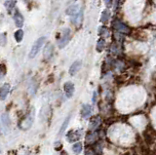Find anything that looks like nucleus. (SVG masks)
I'll return each mask as SVG.
<instances>
[{
    "mask_svg": "<svg viewBox=\"0 0 156 155\" xmlns=\"http://www.w3.org/2000/svg\"><path fill=\"white\" fill-rule=\"evenodd\" d=\"M70 38H71V31L69 28H65L62 32V35H61L60 39L58 41V46L60 49H63L65 48L70 41Z\"/></svg>",
    "mask_w": 156,
    "mask_h": 155,
    "instance_id": "f257e3e1",
    "label": "nucleus"
},
{
    "mask_svg": "<svg viewBox=\"0 0 156 155\" xmlns=\"http://www.w3.org/2000/svg\"><path fill=\"white\" fill-rule=\"evenodd\" d=\"M45 41H46L45 37H40L35 41L34 44H33L31 47V50L29 52V59H33L37 56V54L40 52V49L42 48V46H43V44L45 43Z\"/></svg>",
    "mask_w": 156,
    "mask_h": 155,
    "instance_id": "f03ea898",
    "label": "nucleus"
},
{
    "mask_svg": "<svg viewBox=\"0 0 156 155\" xmlns=\"http://www.w3.org/2000/svg\"><path fill=\"white\" fill-rule=\"evenodd\" d=\"M33 117H34V110L32 109V111L29 113L27 117L22 120V122L21 124V128L22 130H27L31 127L32 123H33Z\"/></svg>",
    "mask_w": 156,
    "mask_h": 155,
    "instance_id": "7ed1b4c3",
    "label": "nucleus"
},
{
    "mask_svg": "<svg viewBox=\"0 0 156 155\" xmlns=\"http://www.w3.org/2000/svg\"><path fill=\"white\" fill-rule=\"evenodd\" d=\"M113 27L116 30H118L119 32L125 33V34H129V33L131 32V29H130L125 24L120 22V20H115L113 23Z\"/></svg>",
    "mask_w": 156,
    "mask_h": 155,
    "instance_id": "20e7f679",
    "label": "nucleus"
},
{
    "mask_svg": "<svg viewBox=\"0 0 156 155\" xmlns=\"http://www.w3.org/2000/svg\"><path fill=\"white\" fill-rule=\"evenodd\" d=\"M82 130H77V131H70L69 133L66 136V139H67L68 141H78L79 139L82 136Z\"/></svg>",
    "mask_w": 156,
    "mask_h": 155,
    "instance_id": "39448f33",
    "label": "nucleus"
},
{
    "mask_svg": "<svg viewBox=\"0 0 156 155\" xmlns=\"http://www.w3.org/2000/svg\"><path fill=\"white\" fill-rule=\"evenodd\" d=\"M63 91L65 93V96L67 98H71L74 94V91H75V88H74L73 83L71 82H66L63 85Z\"/></svg>",
    "mask_w": 156,
    "mask_h": 155,
    "instance_id": "423d86ee",
    "label": "nucleus"
},
{
    "mask_svg": "<svg viewBox=\"0 0 156 155\" xmlns=\"http://www.w3.org/2000/svg\"><path fill=\"white\" fill-rule=\"evenodd\" d=\"M81 10L82 9H81L80 5H79L78 3H75V4L71 5L70 7H68V9L66 10V14L70 17H73V16H75L78 12H80Z\"/></svg>",
    "mask_w": 156,
    "mask_h": 155,
    "instance_id": "0eeeda50",
    "label": "nucleus"
},
{
    "mask_svg": "<svg viewBox=\"0 0 156 155\" xmlns=\"http://www.w3.org/2000/svg\"><path fill=\"white\" fill-rule=\"evenodd\" d=\"M10 88H11V86L8 83H5L3 86H1V88H0V100H4L6 99V97L10 92Z\"/></svg>",
    "mask_w": 156,
    "mask_h": 155,
    "instance_id": "6e6552de",
    "label": "nucleus"
},
{
    "mask_svg": "<svg viewBox=\"0 0 156 155\" xmlns=\"http://www.w3.org/2000/svg\"><path fill=\"white\" fill-rule=\"evenodd\" d=\"M81 64H82L81 61H76L71 64L70 68H69V74L71 76L75 75V74L79 71V69H80V68H81Z\"/></svg>",
    "mask_w": 156,
    "mask_h": 155,
    "instance_id": "1a4fd4ad",
    "label": "nucleus"
},
{
    "mask_svg": "<svg viewBox=\"0 0 156 155\" xmlns=\"http://www.w3.org/2000/svg\"><path fill=\"white\" fill-rule=\"evenodd\" d=\"M54 54V47L51 43H48L44 48V59L45 60H50L51 57Z\"/></svg>",
    "mask_w": 156,
    "mask_h": 155,
    "instance_id": "9d476101",
    "label": "nucleus"
},
{
    "mask_svg": "<svg viewBox=\"0 0 156 155\" xmlns=\"http://www.w3.org/2000/svg\"><path fill=\"white\" fill-rule=\"evenodd\" d=\"M82 20H83V10H81L80 12H78L75 16L71 17V22H72V24L75 25H80L81 23H82Z\"/></svg>",
    "mask_w": 156,
    "mask_h": 155,
    "instance_id": "9b49d317",
    "label": "nucleus"
},
{
    "mask_svg": "<svg viewBox=\"0 0 156 155\" xmlns=\"http://www.w3.org/2000/svg\"><path fill=\"white\" fill-rule=\"evenodd\" d=\"M14 20H15V25H17L18 27H22V25H24V17H22V15L20 13L19 11L16 12V14L14 15Z\"/></svg>",
    "mask_w": 156,
    "mask_h": 155,
    "instance_id": "f8f14e48",
    "label": "nucleus"
},
{
    "mask_svg": "<svg viewBox=\"0 0 156 155\" xmlns=\"http://www.w3.org/2000/svg\"><path fill=\"white\" fill-rule=\"evenodd\" d=\"M92 113V107L90 104H84L81 108V116L83 118H88Z\"/></svg>",
    "mask_w": 156,
    "mask_h": 155,
    "instance_id": "ddd939ff",
    "label": "nucleus"
},
{
    "mask_svg": "<svg viewBox=\"0 0 156 155\" xmlns=\"http://www.w3.org/2000/svg\"><path fill=\"white\" fill-rule=\"evenodd\" d=\"M99 124H101V118H99V116L93 118L92 121L90 122V130H93V131L96 130V129L99 127Z\"/></svg>",
    "mask_w": 156,
    "mask_h": 155,
    "instance_id": "4468645a",
    "label": "nucleus"
},
{
    "mask_svg": "<svg viewBox=\"0 0 156 155\" xmlns=\"http://www.w3.org/2000/svg\"><path fill=\"white\" fill-rule=\"evenodd\" d=\"M4 5H5V8L7 9V11H8L9 13H11L13 11V9L15 8L16 0H6Z\"/></svg>",
    "mask_w": 156,
    "mask_h": 155,
    "instance_id": "2eb2a0df",
    "label": "nucleus"
},
{
    "mask_svg": "<svg viewBox=\"0 0 156 155\" xmlns=\"http://www.w3.org/2000/svg\"><path fill=\"white\" fill-rule=\"evenodd\" d=\"M98 139V136H97V133H89L88 135H87V143H94L95 141H96V139Z\"/></svg>",
    "mask_w": 156,
    "mask_h": 155,
    "instance_id": "dca6fc26",
    "label": "nucleus"
},
{
    "mask_svg": "<svg viewBox=\"0 0 156 155\" xmlns=\"http://www.w3.org/2000/svg\"><path fill=\"white\" fill-rule=\"evenodd\" d=\"M110 18V12L108 10H104L102 13V17H101V22L102 23H106L107 20Z\"/></svg>",
    "mask_w": 156,
    "mask_h": 155,
    "instance_id": "f3484780",
    "label": "nucleus"
},
{
    "mask_svg": "<svg viewBox=\"0 0 156 155\" xmlns=\"http://www.w3.org/2000/svg\"><path fill=\"white\" fill-rule=\"evenodd\" d=\"M1 121H2V124H3L4 128L8 129L9 126H10V119H9L8 115H7L6 113L2 114V116H1Z\"/></svg>",
    "mask_w": 156,
    "mask_h": 155,
    "instance_id": "a211bd4d",
    "label": "nucleus"
},
{
    "mask_svg": "<svg viewBox=\"0 0 156 155\" xmlns=\"http://www.w3.org/2000/svg\"><path fill=\"white\" fill-rule=\"evenodd\" d=\"M99 34L101 36H104V37H107L110 34V31H109V29L106 27H102L99 29Z\"/></svg>",
    "mask_w": 156,
    "mask_h": 155,
    "instance_id": "6ab92c4d",
    "label": "nucleus"
},
{
    "mask_svg": "<svg viewBox=\"0 0 156 155\" xmlns=\"http://www.w3.org/2000/svg\"><path fill=\"white\" fill-rule=\"evenodd\" d=\"M72 151L74 152V154H75V155H78L81 151H82V143H76L75 144H73Z\"/></svg>",
    "mask_w": 156,
    "mask_h": 155,
    "instance_id": "aec40b11",
    "label": "nucleus"
},
{
    "mask_svg": "<svg viewBox=\"0 0 156 155\" xmlns=\"http://www.w3.org/2000/svg\"><path fill=\"white\" fill-rule=\"evenodd\" d=\"M104 47H106V41H104V39H103V38H101V39L98 41L96 49L98 52H102L104 49Z\"/></svg>",
    "mask_w": 156,
    "mask_h": 155,
    "instance_id": "412c9836",
    "label": "nucleus"
},
{
    "mask_svg": "<svg viewBox=\"0 0 156 155\" xmlns=\"http://www.w3.org/2000/svg\"><path fill=\"white\" fill-rule=\"evenodd\" d=\"M22 38H24V31L22 29H18L15 32V39H16L17 42H21Z\"/></svg>",
    "mask_w": 156,
    "mask_h": 155,
    "instance_id": "4be33fe9",
    "label": "nucleus"
},
{
    "mask_svg": "<svg viewBox=\"0 0 156 155\" xmlns=\"http://www.w3.org/2000/svg\"><path fill=\"white\" fill-rule=\"evenodd\" d=\"M6 43H7L6 33H1V34H0V46H5Z\"/></svg>",
    "mask_w": 156,
    "mask_h": 155,
    "instance_id": "5701e85b",
    "label": "nucleus"
},
{
    "mask_svg": "<svg viewBox=\"0 0 156 155\" xmlns=\"http://www.w3.org/2000/svg\"><path fill=\"white\" fill-rule=\"evenodd\" d=\"M5 74H6V66H5V64H0V79L3 78Z\"/></svg>",
    "mask_w": 156,
    "mask_h": 155,
    "instance_id": "b1692460",
    "label": "nucleus"
},
{
    "mask_svg": "<svg viewBox=\"0 0 156 155\" xmlns=\"http://www.w3.org/2000/svg\"><path fill=\"white\" fill-rule=\"evenodd\" d=\"M68 122H69V117H67V118H66V119H65V123L63 124L62 128H61V130H60V135H62V134H63V132H65V128L67 127V124H68Z\"/></svg>",
    "mask_w": 156,
    "mask_h": 155,
    "instance_id": "393cba45",
    "label": "nucleus"
},
{
    "mask_svg": "<svg viewBox=\"0 0 156 155\" xmlns=\"http://www.w3.org/2000/svg\"><path fill=\"white\" fill-rule=\"evenodd\" d=\"M104 4H106V7H111L112 3H113V0H104Z\"/></svg>",
    "mask_w": 156,
    "mask_h": 155,
    "instance_id": "a878e982",
    "label": "nucleus"
},
{
    "mask_svg": "<svg viewBox=\"0 0 156 155\" xmlns=\"http://www.w3.org/2000/svg\"><path fill=\"white\" fill-rule=\"evenodd\" d=\"M0 152H1V150H0Z\"/></svg>",
    "mask_w": 156,
    "mask_h": 155,
    "instance_id": "bb28decb",
    "label": "nucleus"
},
{
    "mask_svg": "<svg viewBox=\"0 0 156 155\" xmlns=\"http://www.w3.org/2000/svg\"><path fill=\"white\" fill-rule=\"evenodd\" d=\"M0 134H1V133H0Z\"/></svg>",
    "mask_w": 156,
    "mask_h": 155,
    "instance_id": "cd10ccee",
    "label": "nucleus"
}]
</instances>
